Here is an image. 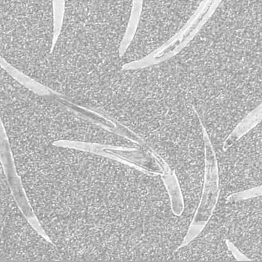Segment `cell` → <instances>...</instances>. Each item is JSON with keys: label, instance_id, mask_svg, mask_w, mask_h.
<instances>
[{"label": "cell", "instance_id": "cell-1", "mask_svg": "<svg viewBox=\"0 0 262 262\" xmlns=\"http://www.w3.org/2000/svg\"><path fill=\"white\" fill-rule=\"evenodd\" d=\"M49 191L62 204V243L79 259L123 255L143 229L147 194L137 168L74 149L53 168Z\"/></svg>", "mask_w": 262, "mask_h": 262}, {"label": "cell", "instance_id": "cell-2", "mask_svg": "<svg viewBox=\"0 0 262 262\" xmlns=\"http://www.w3.org/2000/svg\"><path fill=\"white\" fill-rule=\"evenodd\" d=\"M132 2H65L62 26L46 71L44 87L68 99L97 94L123 70L120 48Z\"/></svg>", "mask_w": 262, "mask_h": 262}, {"label": "cell", "instance_id": "cell-3", "mask_svg": "<svg viewBox=\"0 0 262 262\" xmlns=\"http://www.w3.org/2000/svg\"><path fill=\"white\" fill-rule=\"evenodd\" d=\"M123 125L143 140L175 173L204 160L205 133L187 93L175 82L150 84L131 98Z\"/></svg>", "mask_w": 262, "mask_h": 262}, {"label": "cell", "instance_id": "cell-4", "mask_svg": "<svg viewBox=\"0 0 262 262\" xmlns=\"http://www.w3.org/2000/svg\"><path fill=\"white\" fill-rule=\"evenodd\" d=\"M1 57L37 82L54 47L53 1H1Z\"/></svg>", "mask_w": 262, "mask_h": 262}, {"label": "cell", "instance_id": "cell-5", "mask_svg": "<svg viewBox=\"0 0 262 262\" xmlns=\"http://www.w3.org/2000/svg\"><path fill=\"white\" fill-rule=\"evenodd\" d=\"M217 164V203L261 186V123L214 154Z\"/></svg>", "mask_w": 262, "mask_h": 262}, {"label": "cell", "instance_id": "cell-6", "mask_svg": "<svg viewBox=\"0 0 262 262\" xmlns=\"http://www.w3.org/2000/svg\"><path fill=\"white\" fill-rule=\"evenodd\" d=\"M213 214L225 238L248 259L261 261V195L216 203Z\"/></svg>", "mask_w": 262, "mask_h": 262}, {"label": "cell", "instance_id": "cell-7", "mask_svg": "<svg viewBox=\"0 0 262 262\" xmlns=\"http://www.w3.org/2000/svg\"><path fill=\"white\" fill-rule=\"evenodd\" d=\"M228 244L223 227L211 214L199 234L181 246L170 261H235Z\"/></svg>", "mask_w": 262, "mask_h": 262}, {"label": "cell", "instance_id": "cell-8", "mask_svg": "<svg viewBox=\"0 0 262 262\" xmlns=\"http://www.w3.org/2000/svg\"><path fill=\"white\" fill-rule=\"evenodd\" d=\"M135 4H133L132 10H131L127 30H126L124 37L122 43H121L120 48L121 57H122L130 42H132L138 26L143 4H142V2H135Z\"/></svg>", "mask_w": 262, "mask_h": 262}, {"label": "cell", "instance_id": "cell-9", "mask_svg": "<svg viewBox=\"0 0 262 262\" xmlns=\"http://www.w3.org/2000/svg\"><path fill=\"white\" fill-rule=\"evenodd\" d=\"M65 2L54 1V45L56 42L61 30L64 13Z\"/></svg>", "mask_w": 262, "mask_h": 262}]
</instances>
